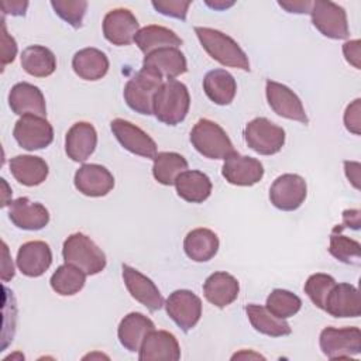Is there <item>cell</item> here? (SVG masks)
<instances>
[{
    "instance_id": "cell-1",
    "label": "cell",
    "mask_w": 361,
    "mask_h": 361,
    "mask_svg": "<svg viewBox=\"0 0 361 361\" xmlns=\"http://www.w3.org/2000/svg\"><path fill=\"white\" fill-rule=\"evenodd\" d=\"M195 32L203 49L219 63L248 72L250 61L247 54L230 35L209 27H195Z\"/></svg>"
},
{
    "instance_id": "cell-2",
    "label": "cell",
    "mask_w": 361,
    "mask_h": 361,
    "mask_svg": "<svg viewBox=\"0 0 361 361\" xmlns=\"http://www.w3.org/2000/svg\"><path fill=\"white\" fill-rule=\"evenodd\" d=\"M190 107V96L186 85L169 79L161 85L154 97V116L158 121L176 126L185 120Z\"/></svg>"
},
{
    "instance_id": "cell-3",
    "label": "cell",
    "mask_w": 361,
    "mask_h": 361,
    "mask_svg": "<svg viewBox=\"0 0 361 361\" xmlns=\"http://www.w3.org/2000/svg\"><path fill=\"white\" fill-rule=\"evenodd\" d=\"M62 257L65 264L79 268L86 275L100 274L107 264L102 248L83 233H73L63 241Z\"/></svg>"
},
{
    "instance_id": "cell-4",
    "label": "cell",
    "mask_w": 361,
    "mask_h": 361,
    "mask_svg": "<svg viewBox=\"0 0 361 361\" xmlns=\"http://www.w3.org/2000/svg\"><path fill=\"white\" fill-rule=\"evenodd\" d=\"M190 142L200 155L209 159H226L235 152L227 133L209 118H200L193 126Z\"/></svg>"
},
{
    "instance_id": "cell-5",
    "label": "cell",
    "mask_w": 361,
    "mask_h": 361,
    "mask_svg": "<svg viewBox=\"0 0 361 361\" xmlns=\"http://www.w3.org/2000/svg\"><path fill=\"white\" fill-rule=\"evenodd\" d=\"M164 78L155 71L142 66L124 86V100L127 106L135 113L149 116L154 114V97Z\"/></svg>"
},
{
    "instance_id": "cell-6",
    "label": "cell",
    "mask_w": 361,
    "mask_h": 361,
    "mask_svg": "<svg viewBox=\"0 0 361 361\" xmlns=\"http://www.w3.org/2000/svg\"><path fill=\"white\" fill-rule=\"evenodd\" d=\"M319 344L329 360L351 358L361 353V330L358 327H324Z\"/></svg>"
},
{
    "instance_id": "cell-7",
    "label": "cell",
    "mask_w": 361,
    "mask_h": 361,
    "mask_svg": "<svg viewBox=\"0 0 361 361\" xmlns=\"http://www.w3.org/2000/svg\"><path fill=\"white\" fill-rule=\"evenodd\" d=\"M244 140L257 154L274 155L285 144V130L265 117H257L245 126Z\"/></svg>"
},
{
    "instance_id": "cell-8",
    "label": "cell",
    "mask_w": 361,
    "mask_h": 361,
    "mask_svg": "<svg viewBox=\"0 0 361 361\" xmlns=\"http://www.w3.org/2000/svg\"><path fill=\"white\" fill-rule=\"evenodd\" d=\"M310 17L313 25L327 38L344 39L350 35L347 13L333 1H312Z\"/></svg>"
},
{
    "instance_id": "cell-9",
    "label": "cell",
    "mask_w": 361,
    "mask_h": 361,
    "mask_svg": "<svg viewBox=\"0 0 361 361\" xmlns=\"http://www.w3.org/2000/svg\"><path fill=\"white\" fill-rule=\"evenodd\" d=\"M14 140L27 151L47 148L54 141V128L45 117L21 116L13 128Z\"/></svg>"
},
{
    "instance_id": "cell-10",
    "label": "cell",
    "mask_w": 361,
    "mask_h": 361,
    "mask_svg": "<svg viewBox=\"0 0 361 361\" xmlns=\"http://www.w3.org/2000/svg\"><path fill=\"white\" fill-rule=\"evenodd\" d=\"M164 306L168 316L183 331L193 329L202 316V300L189 289L173 290Z\"/></svg>"
},
{
    "instance_id": "cell-11",
    "label": "cell",
    "mask_w": 361,
    "mask_h": 361,
    "mask_svg": "<svg viewBox=\"0 0 361 361\" xmlns=\"http://www.w3.org/2000/svg\"><path fill=\"white\" fill-rule=\"evenodd\" d=\"M306 196V180L296 173H283L278 176L269 188L271 203L283 212H293L299 209Z\"/></svg>"
},
{
    "instance_id": "cell-12",
    "label": "cell",
    "mask_w": 361,
    "mask_h": 361,
    "mask_svg": "<svg viewBox=\"0 0 361 361\" xmlns=\"http://www.w3.org/2000/svg\"><path fill=\"white\" fill-rule=\"evenodd\" d=\"M265 93H267V100L269 107L278 116L288 120H295L303 124L309 123L302 100L286 85L268 79L265 85Z\"/></svg>"
},
{
    "instance_id": "cell-13",
    "label": "cell",
    "mask_w": 361,
    "mask_h": 361,
    "mask_svg": "<svg viewBox=\"0 0 361 361\" xmlns=\"http://www.w3.org/2000/svg\"><path fill=\"white\" fill-rule=\"evenodd\" d=\"M138 31V20L128 8H113L103 18V35L113 45H130Z\"/></svg>"
},
{
    "instance_id": "cell-14",
    "label": "cell",
    "mask_w": 361,
    "mask_h": 361,
    "mask_svg": "<svg viewBox=\"0 0 361 361\" xmlns=\"http://www.w3.org/2000/svg\"><path fill=\"white\" fill-rule=\"evenodd\" d=\"M111 131L117 141L131 154L152 158L157 155L155 141L140 127L124 118H114L110 123Z\"/></svg>"
},
{
    "instance_id": "cell-15",
    "label": "cell",
    "mask_w": 361,
    "mask_h": 361,
    "mask_svg": "<svg viewBox=\"0 0 361 361\" xmlns=\"http://www.w3.org/2000/svg\"><path fill=\"white\" fill-rule=\"evenodd\" d=\"M221 175L235 186H252L264 176L262 164L252 157L241 155L237 151L224 159Z\"/></svg>"
},
{
    "instance_id": "cell-16",
    "label": "cell",
    "mask_w": 361,
    "mask_h": 361,
    "mask_svg": "<svg viewBox=\"0 0 361 361\" xmlns=\"http://www.w3.org/2000/svg\"><path fill=\"white\" fill-rule=\"evenodd\" d=\"M121 269L126 288L137 302L144 305L149 312H157L165 305L159 289L148 276L127 264H123Z\"/></svg>"
},
{
    "instance_id": "cell-17",
    "label": "cell",
    "mask_w": 361,
    "mask_h": 361,
    "mask_svg": "<svg viewBox=\"0 0 361 361\" xmlns=\"http://www.w3.org/2000/svg\"><path fill=\"white\" fill-rule=\"evenodd\" d=\"M73 183L82 195L90 197H102L114 188V176L103 165L83 164L75 172Z\"/></svg>"
},
{
    "instance_id": "cell-18",
    "label": "cell",
    "mask_w": 361,
    "mask_h": 361,
    "mask_svg": "<svg viewBox=\"0 0 361 361\" xmlns=\"http://www.w3.org/2000/svg\"><path fill=\"white\" fill-rule=\"evenodd\" d=\"M8 217L16 227L28 231L41 230L49 223L48 209L38 202L30 200L28 197L11 200L8 204Z\"/></svg>"
},
{
    "instance_id": "cell-19",
    "label": "cell",
    "mask_w": 361,
    "mask_h": 361,
    "mask_svg": "<svg viewBox=\"0 0 361 361\" xmlns=\"http://www.w3.org/2000/svg\"><path fill=\"white\" fill-rule=\"evenodd\" d=\"M8 106L17 116L47 117L45 97L38 86L28 82L16 83L8 93Z\"/></svg>"
},
{
    "instance_id": "cell-20",
    "label": "cell",
    "mask_w": 361,
    "mask_h": 361,
    "mask_svg": "<svg viewBox=\"0 0 361 361\" xmlns=\"http://www.w3.org/2000/svg\"><path fill=\"white\" fill-rule=\"evenodd\" d=\"M16 261L23 275L37 278L51 267L52 251L45 241H27L18 248Z\"/></svg>"
},
{
    "instance_id": "cell-21",
    "label": "cell",
    "mask_w": 361,
    "mask_h": 361,
    "mask_svg": "<svg viewBox=\"0 0 361 361\" xmlns=\"http://www.w3.org/2000/svg\"><path fill=\"white\" fill-rule=\"evenodd\" d=\"M138 358L140 361H178L180 358V347L172 333L166 330H152L144 338Z\"/></svg>"
},
{
    "instance_id": "cell-22",
    "label": "cell",
    "mask_w": 361,
    "mask_h": 361,
    "mask_svg": "<svg viewBox=\"0 0 361 361\" xmlns=\"http://www.w3.org/2000/svg\"><path fill=\"white\" fill-rule=\"evenodd\" d=\"M324 310L333 317H358L361 314L360 290L351 283H336L324 302Z\"/></svg>"
},
{
    "instance_id": "cell-23",
    "label": "cell",
    "mask_w": 361,
    "mask_h": 361,
    "mask_svg": "<svg viewBox=\"0 0 361 361\" xmlns=\"http://www.w3.org/2000/svg\"><path fill=\"white\" fill-rule=\"evenodd\" d=\"M97 133L87 121L75 123L65 137V152L75 162H85L96 149Z\"/></svg>"
},
{
    "instance_id": "cell-24",
    "label": "cell",
    "mask_w": 361,
    "mask_h": 361,
    "mask_svg": "<svg viewBox=\"0 0 361 361\" xmlns=\"http://www.w3.org/2000/svg\"><path fill=\"white\" fill-rule=\"evenodd\" d=\"M155 330V324L151 319L140 312H131L124 316L117 329V337L120 344L131 351H140V347L149 331Z\"/></svg>"
},
{
    "instance_id": "cell-25",
    "label": "cell",
    "mask_w": 361,
    "mask_h": 361,
    "mask_svg": "<svg viewBox=\"0 0 361 361\" xmlns=\"http://www.w3.org/2000/svg\"><path fill=\"white\" fill-rule=\"evenodd\" d=\"M142 66L155 71L159 76L175 79L188 71V62L179 48H161L148 55L142 61Z\"/></svg>"
},
{
    "instance_id": "cell-26",
    "label": "cell",
    "mask_w": 361,
    "mask_h": 361,
    "mask_svg": "<svg viewBox=\"0 0 361 361\" xmlns=\"http://www.w3.org/2000/svg\"><path fill=\"white\" fill-rule=\"evenodd\" d=\"M240 292L237 278L227 272H214L207 276L203 283V295L206 300L216 307H226L231 305Z\"/></svg>"
},
{
    "instance_id": "cell-27",
    "label": "cell",
    "mask_w": 361,
    "mask_h": 361,
    "mask_svg": "<svg viewBox=\"0 0 361 361\" xmlns=\"http://www.w3.org/2000/svg\"><path fill=\"white\" fill-rule=\"evenodd\" d=\"M219 245L217 234L206 227L189 231L183 240L185 254L195 262L210 261L217 254Z\"/></svg>"
},
{
    "instance_id": "cell-28",
    "label": "cell",
    "mask_w": 361,
    "mask_h": 361,
    "mask_svg": "<svg viewBox=\"0 0 361 361\" xmlns=\"http://www.w3.org/2000/svg\"><path fill=\"white\" fill-rule=\"evenodd\" d=\"M107 55L93 47L79 49L72 58L73 72L83 80H99L109 71Z\"/></svg>"
},
{
    "instance_id": "cell-29",
    "label": "cell",
    "mask_w": 361,
    "mask_h": 361,
    "mask_svg": "<svg viewBox=\"0 0 361 361\" xmlns=\"http://www.w3.org/2000/svg\"><path fill=\"white\" fill-rule=\"evenodd\" d=\"M10 172L24 186L41 185L48 176V164L35 155H17L8 162Z\"/></svg>"
},
{
    "instance_id": "cell-30",
    "label": "cell",
    "mask_w": 361,
    "mask_h": 361,
    "mask_svg": "<svg viewBox=\"0 0 361 361\" xmlns=\"http://www.w3.org/2000/svg\"><path fill=\"white\" fill-rule=\"evenodd\" d=\"M203 90L214 104L227 106L235 97L237 83L226 69H213L203 78Z\"/></svg>"
},
{
    "instance_id": "cell-31",
    "label": "cell",
    "mask_w": 361,
    "mask_h": 361,
    "mask_svg": "<svg viewBox=\"0 0 361 361\" xmlns=\"http://www.w3.org/2000/svg\"><path fill=\"white\" fill-rule=\"evenodd\" d=\"M134 42L144 55L161 48H179L183 44V41L172 30L155 24L140 28Z\"/></svg>"
},
{
    "instance_id": "cell-32",
    "label": "cell",
    "mask_w": 361,
    "mask_h": 361,
    "mask_svg": "<svg viewBox=\"0 0 361 361\" xmlns=\"http://www.w3.org/2000/svg\"><path fill=\"white\" fill-rule=\"evenodd\" d=\"M173 185L178 196L189 203H203L212 193V180L200 171L182 172Z\"/></svg>"
},
{
    "instance_id": "cell-33",
    "label": "cell",
    "mask_w": 361,
    "mask_h": 361,
    "mask_svg": "<svg viewBox=\"0 0 361 361\" xmlns=\"http://www.w3.org/2000/svg\"><path fill=\"white\" fill-rule=\"evenodd\" d=\"M245 313L251 326L261 334L269 337H282L292 333L290 326L285 322V319L274 316L265 306L250 303L245 306Z\"/></svg>"
},
{
    "instance_id": "cell-34",
    "label": "cell",
    "mask_w": 361,
    "mask_h": 361,
    "mask_svg": "<svg viewBox=\"0 0 361 361\" xmlns=\"http://www.w3.org/2000/svg\"><path fill=\"white\" fill-rule=\"evenodd\" d=\"M23 69L35 78H47L56 69V56L42 45H30L21 52Z\"/></svg>"
},
{
    "instance_id": "cell-35",
    "label": "cell",
    "mask_w": 361,
    "mask_h": 361,
    "mask_svg": "<svg viewBox=\"0 0 361 361\" xmlns=\"http://www.w3.org/2000/svg\"><path fill=\"white\" fill-rule=\"evenodd\" d=\"M188 171V161L183 155L178 152H158L154 157L152 175L157 182L165 186H171L175 183L176 178Z\"/></svg>"
},
{
    "instance_id": "cell-36",
    "label": "cell",
    "mask_w": 361,
    "mask_h": 361,
    "mask_svg": "<svg viewBox=\"0 0 361 361\" xmlns=\"http://www.w3.org/2000/svg\"><path fill=\"white\" fill-rule=\"evenodd\" d=\"M85 282L86 274L71 264L58 267L49 279L51 288L61 296L76 295L79 290H82Z\"/></svg>"
},
{
    "instance_id": "cell-37",
    "label": "cell",
    "mask_w": 361,
    "mask_h": 361,
    "mask_svg": "<svg viewBox=\"0 0 361 361\" xmlns=\"http://www.w3.org/2000/svg\"><path fill=\"white\" fill-rule=\"evenodd\" d=\"M267 309L276 317L279 319H288L295 316L300 307H302V300L298 295H295L290 290L286 289H274L265 303Z\"/></svg>"
},
{
    "instance_id": "cell-38",
    "label": "cell",
    "mask_w": 361,
    "mask_h": 361,
    "mask_svg": "<svg viewBox=\"0 0 361 361\" xmlns=\"http://www.w3.org/2000/svg\"><path fill=\"white\" fill-rule=\"evenodd\" d=\"M329 252L338 261L350 265H360L361 261V244L341 231H333L330 235Z\"/></svg>"
},
{
    "instance_id": "cell-39",
    "label": "cell",
    "mask_w": 361,
    "mask_h": 361,
    "mask_svg": "<svg viewBox=\"0 0 361 361\" xmlns=\"http://www.w3.org/2000/svg\"><path fill=\"white\" fill-rule=\"evenodd\" d=\"M334 285H336V279L331 275L317 272V274L310 275L306 279L303 289H305V293L312 300V303L316 307L324 310L326 298Z\"/></svg>"
},
{
    "instance_id": "cell-40",
    "label": "cell",
    "mask_w": 361,
    "mask_h": 361,
    "mask_svg": "<svg viewBox=\"0 0 361 361\" xmlns=\"http://www.w3.org/2000/svg\"><path fill=\"white\" fill-rule=\"evenodd\" d=\"M51 6L54 11L73 28H80L83 17L87 8L85 0H52Z\"/></svg>"
},
{
    "instance_id": "cell-41",
    "label": "cell",
    "mask_w": 361,
    "mask_h": 361,
    "mask_svg": "<svg viewBox=\"0 0 361 361\" xmlns=\"http://www.w3.org/2000/svg\"><path fill=\"white\" fill-rule=\"evenodd\" d=\"M151 4L161 14L185 21L190 1L189 0H158V1L154 0Z\"/></svg>"
},
{
    "instance_id": "cell-42",
    "label": "cell",
    "mask_w": 361,
    "mask_h": 361,
    "mask_svg": "<svg viewBox=\"0 0 361 361\" xmlns=\"http://www.w3.org/2000/svg\"><path fill=\"white\" fill-rule=\"evenodd\" d=\"M17 55V42L16 39L7 32L6 21H1V66L13 62Z\"/></svg>"
},
{
    "instance_id": "cell-43",
    "label": "cell",
    "mask_w": 361,
    "mask_h": 361,
    "mask_svg": "<svg viewBox=\"0 0 361 361\" xmlns=\"http://www.w3.org/2000/svg\"><path fill=\"white\" fill-rule=\"evenodd\" d=\"M360 99H355L351 104L347 106L345 111H344V126L345 128L355 134V135H360L361 130H360V126H361V109H360Z\"/></svg>"
},
{
    "instance_id": "cell-44",
    "label": "cell",
    "mask_w": 361,
    "mask_h": 361,
    "mask_svg": "<svg viewBox=\"0 0 361 361\" xmlns=\"http://www.w3.org/2000/svg\"><path fill=\"white\" fill-rule=\"evenodd\" d=\"M343 54L348 63H351L355 69H360V39L347 41L343 45Z\"/></svg>"
},
{
    "instance_id": "cell-45",
    "label": "cell",
    "mask_w": 361,
    "mask_h": 361,
    "mask_svg": "<svg viewBox=\"0 0 361 361\" xmlns=\"http://www.w3.org/2000/svg\"><path fill=\"white\" fill-rule=\"evenodd\" d=\"M351 227L354 230H358L360 227V210H344L343 212V224L336 226L333 231H343L344 228Z\"/></svg>"
},
{
    "instance_id": "cell-46",
    "label": "cell",
    "mask_w": 361,
    "mask_h": 361,
    "mask_svg": "<svg viewBox=\"0 0 361 361\" xmlns=\"http://www.w3.org/2000/svg\"><path fill=\"white\" fill-rule=\"evenodd\" d=\"M278 4L288 13L295 14H306L312 8V1H278Z\"/></svg>"
},
{
    "instance_id": "cell-47",
    "label": "cell",
    "mask_w": 361,
    "mask_h": 361,
    "mask_svg": "<svg viewBox=\"0 0 361 361\" xmlns=\"http://www.w3.org/2000/svg\"><path fill=\"white\" fill-rule=\"evenodd\" d=\"M28 7V1H3L1 8L4 14H11V16H24L25 10Z\"/></svg>"
},
{
    "instance_id": "cell-48",
    "label": "cell",
    "mask_w": 361,
    "mask_h": 361,
    "mask_svg": "<svg viewBox=\"0 0 361 361\" xmlns=\"http://www.w3.org/2000/svg\"><path fill=\"white\" fill-rule=\"evenodd\" d=\"M344 171L347 179L354 185V188L360 189V164L354 161H344Z\"/></svg>"
},
{
    "instance_id": "cell-49",
    "label": "cell",
    "mask_w": 361,
    "mask_h": 361,
    "mask_svg": "<svg viewBox=\"0 0 361 361\" xmlns=\"http://www.w3.org/2000/svg\"><path fill=\"white\" fill-rule=\"evenodd\" d=\"M3 255H4V259H3V268H1V279L7 282L14 276V265L8 257V248L6 243H3Z\"/></svg>"
},
{
    "instance_id": "cell-50",
    "label": "cell",
    "mask_w": 361,
    "mask_h": 361,
    "mask_svg": "<svg viewBox=\"0 0 361 361\" xmlns=\"http://www.w3.org/2000/svg\"><path fill=\"white\" fill-rule=\"evenodd\" d=\"M206 4H207L209 7H213L214 10H223V8L231 7L234 3H233V1H230V3H227V1H214V3H212V1H206Z\"/></svg>"
}]
</instances>
